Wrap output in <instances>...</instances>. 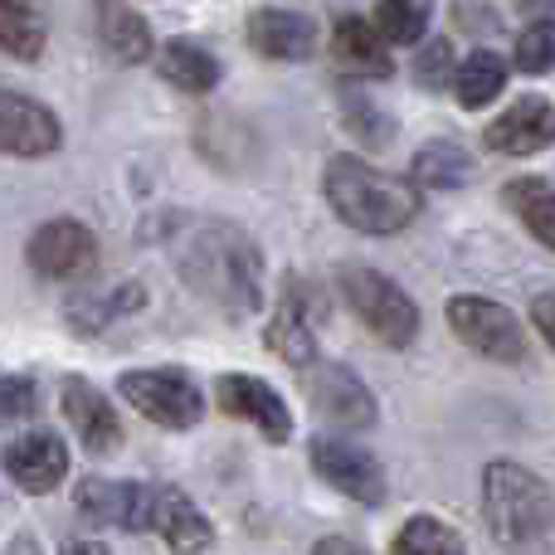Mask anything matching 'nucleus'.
<instances>
[{
    "label": "nucleus",
    "mask_w": 555,
    "mask_h": 555,
    "mask_svg": "<svg viewBox=\"0 0 555 555\" xmlns=\"http://www.w3.org/2000/svg\"><path fill=\"white\" fill-rule=\"evenodd\" d=\"M176 269L224 317H249L263 307V259L249 234L230 224L185 230V240L176 244Z\"/></svg>",
    "instance_id": "nucleus-1"
},
{
    "label": "nucleus",
    "mask_w": 555,
    "mask_h": 555,
    "mask_svg": "<svg viewBox=\"0 0 555 555\" xmlns=\"http://www.w3.org/2000/svg\"><path fill=\"white\" fill-rule=\"evenodd\" d=\"M482 512L492 537L512 555H551L555 541V492L521 463H488L482 473Z\"/></svg>",
    "instance_id": "nucleus-2"
},
{
    "label": "nucleus",
    "mask_w": 555,
    "mask_h": 555,
    "mask_svg": "<svg viewBox=\"0 0 555 555\" xmlns=\"http://www.w3.org/2000/svg\"><path fill=\"white\" fill-rule=\"evenodd\" d=\"M326 201L351 230L361 234H400L410 220H420V185L395 181V176L375 171L361 156H336L326 166Z\"/></svg>",
    "instance_id": "nucleus-3"
},
{
    "label": "nucleus",
    "mask_w": 555,
    "mask_h": 555,
    "mask_svg": "<svg viewBox=\"0 0 555 555\" xmlns=\"http://www.w3.org/2000/svg\"><path fill=\"white\" fill-rule=\"evenodd\" d=\"M341 283V297L351 302V312L371 326L375 341L385 346H410L420 336V307L404 297L400 283H390L385 273L375 269H341L336 273Z\"/></svg>",
    "instance_id": "nucleus-4"
},
{
    "label": "nucleus",
    "mask_w": 555,
    "mask_h": 555,
    "mask_svg": "<svg viewBox=\"0 0 555 555\" xmlns=\"http://www.w3.org/2000/svg\"><path fill=\"white\" fill-rule=\"evenodd\" d=\"M117 395L146 414L162 429H195L201 424V385L181 371V365H162V371H127L117 380Z\"/></svg>",
    "instance_id": "nucleus-5"
},
{
    "label": "nucleus",
    "mask_w": 555,
    "mask_h": 555,
    "mask_svg": "<svg viewBox=\"0 0 555 555\" xmlns=\"http://www.w3.org/2000/svg\"><path fill=\"white\" fill-rule=\"evenodd\" d=\"M449 326L459 332L463 346H473L488 361H521L527 356V336H521L517 317L502 302H492V297H473V293L449 297Z\"/></svg>",
    "instance_id": "nucleus-6"
},
{
    "label": "nucleus",
    "mask_w": 555,
    "mask_h": 555,
    "mask_svg": "<svg viewBox=\"0 0 555 555\" xmlns=\"http://www.w3.org/2000/svg\"><path fill=\"white\" fill-rule=\"evenodd\" d=\"M78 512L88 521L122 531H152L156 521V488L152 482H117V478H83L74 492Z\"/></svg>",
    "instance_id": "nucleus-7"
},
{
    "label": "nucleus",
    "mask_w": 555,
    "mask_h": 555,
    "mask_svg": "<svg viewBox=\"0 0 555 555\" xmlns=\"http://www.w3.org/2000/svg\"><path fill=\"white\" fill-rule=\"evenodd\" d=\"M215 400H220L224 414L254 424L263 439H273V443L293 439V414H287V400L273 390V385H263L259 375H244V371L220 375V380H215Z\"/></svg>",
    "instance_id": "nucleus-8"
},
{
    "label": "nucleus",
    "mask_w": 555,
    "mask_h": 555,
    "mask_svg": "<svg viewBox=\"0 0 555 555\" xmlns=\"http://www.w3.org/2000/svg\"><path fill=\"white\" fill-rule=\"evenodd\" d=\"M98 259V240L88 224L78 220H49L35 230L29 240V269L39 278H54V283H68V278H83Z\"/></svg>",
    "instance_id": "nucleus-9"
},
{
    "label": "nucleus",
    "mask_w": 555,
    "mask_h": 555,
    "mask_svg": "<svg viewBox=\"0 0 555 555\" xmlns=\"http://www.w3.org/2000/svg\"><path fill=\"white\" fill-rule=\"evenodd\" d=\"M307 400H312L317 414H326L332 424H346V429H371L375 424V395L361 385V375L341 361L312 365L307 375Z\"/></svg>",
    "instance_id": "nucleus-10"
},
{
    "label": "nucleus",
    "mask_w": 555,
    "mask_h": 555,
    "mask_svg": "<svg viewBox=\"0 0 555 555\" xmlns=\"http://www.w3.org/2000/svg\"><path fill=\"white\" fill-rule=\"evenodd\" d=\"M312 468L322 482H332L336 492H346L351 502H365V507H380L385 502V473L380 463L365 449H351L341 439H312Z\"/></svg>",
    "instance_id": "nucleus-11"
},
{
    "label": "nucleus",
    "mask_w": 555,
    "mask_h": 555,
    "mask_svg": "<svg viewBox=\"0 0 555 555\" xmlns=\"http://www.w3.org/2000/svg\"><path fill=\"white\" fill-rule=\"evenodd\" d=\"M5 473H10V482L25 492H54L59 482L68 478L64 439L49 429H35V434H25V439H15L5 449Z\"/></svg>",
    "instance_id": "nucleus-12"
},
{
    "label": "nucleus",
    "mask_w": 555,
    "mask_h": 555,
    "mask_svg": "<svg viewBox=\"0 0 555 555\" xmlns=\"http://www.w3.org/2000/svg\"><path fill=\"white\" fill-rule=\"evenodd\" d=\"M482 142H488L492 152H507V156L546 152V146L555 142V107L546 103V98H521V103H512L507 113L482 132Z\"/></svg>",
    "instance_id": "nucleus-13"
},
{
    "label": "nucleus",
    "mask_w": 555,
    "mask_h": 555,
    "mask_svg": "<svg viewBox=\"0 0 555 555\" xmlns=\"http://www.w3.org/2000/svg\"><path fill=\"white\" fill-rule=\"evenodd\" d=\"M0 146L10 156H49L59 152V117L29 103L25 93H0Z\"/></svg>",
    "instance_id": "nucleus-14"
},
{
    "label": "nucleus",
    "mask_w": 555,
    "mask_h": 555,
    "mask_svg": "<svg viewBox=\"0 0 555 555\" xmlns=\"http://www.w3.org/2000/svg\"><path fill=\"white\" fill-rule=\"evenodd\" d=\"M64 420L78 429V443L88 453H113L122 443V424H117V410L107 404V395L98 385L68 375L64 380Z\"/></svg>",
    "instance_id": "nucleus-15"
},
{
    "label": "nucleus",
    "mask_w": 555,
    "mask_h": 555,
    "mask_svg": "<svg viewBox=\"0 0 555 555\" xmlns=\"http://www.w3.org/2000/svg\"><path fill=\"white\" fill-rule=\"evenodd\" d=\"M152 531L176 555H201V551H210V541H215L210 517H205V512L195 507L181 488H156V521H152Z\"/></svg>",
    "instance_id": "nucleus-16"
},
{
    "label": "nucleus",
    "mask_w": 555,
    "mask_h": 555,
    "mask_svg": "<svg viewBox=\"0 0 555 555\" xmlns=\"http://www.w3.org/2000/svg\"><path fill=\"white\" fill-rule=\"evenodd\" d=\"M390 39L380 35V25H371V20L361 15H341L332 29V54L336 64L346 68V74H365V78H390Z\"/></svg>",
    "instance_id": "nucleus-17"
},
{
    "label": "nucleus",
    "mask_w": 555,
    "mask_h": 555,
    "mask_svg": "<svg viewBox=\"0 0 555 555\" xmlns=\"http://www.w3.org/2000/svg\"><path fill=\"white\" fill-rule=\"evenodd\" d=\"M249 44L259 49L263 59H312L317 49V25L297 10H259L249 20Z\"/></svg>",
    "instance_id": "nucleus-18"
},
{
    "label": "nucleus",
    "mask_w": 555,
    "mask_h": 555,
    "mask_svg": "<svg viewBox=\"0 0 555 555\" xmlns=\"http://www.w3.org/2000/svg\"><path fill=\"white\" fill-rule=\"evenodd\" d=\"M93 20H98V39H103V49L117 64H146L156 54L152 29L127 0H93Z\"/></svg>",
    "instance_id": "nucleus-19"
},
{
    "label": "nucleus",
    "mask_w": 555,
    "mask_h": 555,
    "mask_svg": "<svg viewBox=\"0 0 555 555\" xmlns=\"http://www.w3.org/2000/svg\"><path fill=\"white\" fill-rule=\"evenodd\" d=\"M263 346L273 356H283L287 365H312L317 361V336H312V312L302 307V297H283L263 332Z\"/></svg>",
    "instance_id": "nucleus-20"
},
{
    "label": "nucleus",
    "mask_w": 555,
    "mask_h": 555,
    "mask_svg": "<svg viewBox=\"0 0 555 555\" xmlns=\"http://www.w3.org/2000/svg\"><path fill=\"white\" fill-rule=\"evenodd\" d=\"M156 68H162V78L171 88H181V93H210V88L220 83V64H215V54L201 49L195 39H171V44H162Z\"/></svg>",
    "instance_id": "nucleus-21"
},
{
    "label": "nucleus",
    "mask_w": 555,
    "mask_h": 555,
    "mask_svg": "<svg viewBox=\"0 0 555 555\" xmlns=\"http://www.w3.org/2000/svg\"><path fill=\"white\" fill-rule=\"evenodd\" d=\"M502 201L517 210V220L537 234L546 249H555V185H546L541 176H521L502 191Z\"/></svg>",
    "instance_id": "nucleus-22"
},
{
    "label": "nucleus",
    "mask_w": 555,
    "mask_h": 555,
    "mask_svg": "<svg viewBox=\"0 0 555 555\" xmlns=\"http://www.w3.org/2000/svg\"><path fill=\"white\" fill-rule=\"evenodd\" d=\"M453 83H459V103H463V107L492 103V98L507 88V59L492 54V49H478V54H468V59L459 64Z\"/></svg>",
    "instance_id": "nucleus-23"
},
{
    "label": "nucleus",
    "mask_w": 555,
    "mask_h": 555,
    "mask_svg": "<svg viewBox=\"0 0 555 555\" xmlns=\"http://www.w3.org/2000/svg\"><path fill=\"white\" fill-rule=\"evenodd\" d=\"M468 176H473V162L459 142H429L414 156V181L434 185V191H459Z\"/></svg>",
    "instance_id": "nucleus-24"
},
{
    "label": "nucleus",
    "mask_w": 555,
    "mask_h": 555,
    "mask_svg": "<svg viewBox=\"0 0 555 555\" xmlns=\"http://www.w3.org/2000/svg\"><path fill=\"white\" fill-rule=\"evenodd\" d=\"M434 0H375V25L390 44H420L429 35Z\"/></svg>",
    "instance_id": "nucleus-25"
},
{
    "label": "nucleus",
    "mask_w": 555,
    "mask_h": 555,
    "mask_svg": "<svg viewBox=\"0 0 555 555\" xmlns=\"http://www.w3.org/2000/svg\"><path fill=\"white\" fill-rule=\"evenodd\" d=\"M44 20L25 5V0H0V44L15 59H39L44 54Z\"/></svg>",
    "instance_id": "nucleus-26"
},
{
    "label": "nucleus",
    "mask_w": 555,
    "mask_h": 555,
    "mask_svg": "<svg viewBox=\"0 0 555 555\" xmlns=\"http://www.w3.org/2000/svg\"><path fill=\"white\" fill-rule=\"evenodd\" d=\"M395 555H468L463 537L439 517H410L395 537Z\"/></svg>",
    "instance_id": "nucleus-27"
},
{
    "label": "nucleus",
    "mask_w": 555,
    "mask_h": 555,
    "mask_svg": "<svg viewBox=\"0 0 555 555\" xmlns=\"http://www.w3.org/2000/svg\"><path fill=\"white\" fill-rule=\"evenodd\" d=\"M521 74H555V20H531L517 39Z\"/></svg>",
    "instance_id": "nucleus-28"
},
{
    "label": "nucleus",
    "mask_w": 555,
    "mask_h": 555,
    "mask_svg": "<svg viewBox=\"0 0 555 555\" xmlns=\"http://www.w3.org/2000/svg\"><path fill=\"white\" fill-rule=\"evenodd\" d=\"M453 74V49L449 39H434L429 49H420V59H414V83L420 88H443Z\"/></svg>",
    "instance_id": "nucleus-29"
},
{
    "label": "nucleus",
    "mask_w": 555,
    "mask_h": 555,
    "mask_svg": "<svg viewBox=\"0 0 555 555\" xmlns=\"http://www.w3.org/2000/svg\"><path fill=\"white\" fill-rule=\"evenodd\" d=\"M35 410H39V385L29 375H5V385H0V414L5 420H29Z\"/></svg>",
    "instance_id": "nucleus-30"
},
{
    "label": "nucleus",
    "mask_w": 555,
    "mask_h": 555,
    "mask_svg": "<svg viewBox=\"0 0 555 555\" xmlns=\"http://www.w3.org/2000/svg\"><path fill=\"white\" fill-rule=\"evenodd\" d=\"M531 322H537V332L551 341V351H555V293H541L537 302H531Z\"/></svg>",
    "instance_id": "nucleus-31"
},
{
    "label": "nucleus",
    "mask_w": 555,
    "mask_h": 555,
    "mask_svg": "<svg viewBox=\"0 0 555 555\" xmlns=\"http://www.w3.org/2000/svg\"><path fill=\"white\" fill-rule=\"evenodd\" d=\"M312 555H371L365 546H356V541H341V537H326V541H317V551Z\"/></svg>",
    "instance_id": "nucleus-32"
},
{
    "label": "nucleus",
    "mask_w": 555,
    "mask_h": 555,
    "mask_svg": "<svg viewBox=\"0 0 555 555\" xmlns=\"http://www.w3.org/2000/svg\"><path fill=\"white\" fill-rule=\"evenodd\" d=\"M521 15H537V20H551L555 15V0H517Z\"/></svg>",
    "instance_id": "nucleus-33"
},
{
    "label": "nucleus",
    "mask_w": 555,
    "mask_h": 555,
    "mask_svg": "<svg viewBox=\"0 0 555 555\" xmlns=\"http://www.w3.org/2000/svg\"><path fill=\"white\" fill-rule=\"evenodd\" d=\"M64 555H107V546H103V541H83V537H78V541H64Z\"/></svg>",
    "instance_id": "nucleus-34"
},
{
    "label": "nucleus",
    "mask_w": 555,
    "mask_h": 555,
    "mask_svg": "<svg viewBox=\"0 0 555 555\" xmlns=\"http://www.w3.org/2000/svg\"><path fill=\"white\" fill-rule=\"evenodd\" d=\"M10 555H39V551H35V541H25V537H20L15 546H10Z\"/></svg>",
    "instance_id": "nucleus-35"
}]
</instances>
